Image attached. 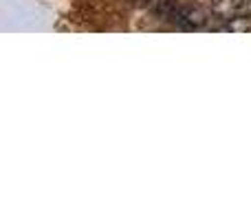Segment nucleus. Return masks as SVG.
I'll list each match as a JSON object with an SVG mask.
<instances>
[{
	"mask_svg": "<svg viewBox=\"0 0 251 220\" xmlns=\"http://www.w3.org/2000/svg\"><path fill=\"white\" fill-rule=\"evenodd\" d=\"M209 11L221 20H245L251 18V0H209Z\"/></svg>",
	"mask_w": 251,
	"mask_h": 220,
	"instance_id": "nucleus-1",
	"label": "nucleus"
},
{
	"mask_svg": "<svg viewBox=\"0 0 251 220\" xmlns=\"http://www.w3.org/2000/svg\"><path fill=\"white\" fill-rule=\"evenodd\" d=\"M168 16L172 18L174 22H178L181 26H187V29H203L209 20V16L203 9L192 7V4H172Z\"/></svg>",
	"mask_w": 251,
	"mask_h": 220,
	"instance_id": "nucleus-2",
	"label": "nucleus"
}]
</instances>
